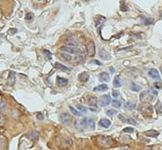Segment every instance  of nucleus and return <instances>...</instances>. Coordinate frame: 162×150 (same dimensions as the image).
Listing matches in <instances>:
<instances>
[{
    "label": "nucleus",
    "instance_id": "obj_14",
    "mask_svg": "<svg viewBox=\"0 0 162 150\" xmlns=\"http://www.w3.org/2000/svg\"><path fill=\"white\" fill-rule=\"evenodd\" d=\"M149 75L153 78V79H159V77H160V75H159V72H158V70H156V69H151L150 70H149Z\"/></svg>",
    "mask_w": 162,
    "mask_h": 150
},
{
    "label": "nucleus",
    "instance_id": "obj_5",
    "mask_svg": "<svg viewBox=\"0 0 162 150\" xmlns=\"http://www.w3.org/2000/svg\"><path fill=\"white\" fill-rule=\"evenodd\" d=\"M87 48V53H88L89 57H93L95 55V44L93 41H90L86 45Z\"/></svg>",
    "mask_w": 162,
    "mask_h": 150
},
{
    "label": "nucleus",
    "instance_id": "obj_4",
    "mask_svg": "<svg viewBox=\"0 0 162 150\" xmlns=\"http://www.w3.org/2000/svg\"><path fill=\"white\" fill-rule=\"evenodd\" d=\"M60 51H61V53H63V54H67V55L73 56L74 54H77V53H78V49L68 47V46H61V47L60 48Z\"/></svg>",
    "mask_w": 162,
    "mask_h": 150
},
{
    "label": "nucleus",
    "instance_id": "obj_32",
    "mask_svg": "<svg viewBox=\"0 0 162 150\" xmlns=\"http://www.w3.org/2000/svg\"><path fill=\"white\" fill-rule=\"evenodd\" d=\"M131 89L132 90V91H135V92H138L139 90H140V86H138L135 83H131Z\"/></svg>",
    "mask_w": 162,
    "mask_h": 150
},
{
    "label": "nucleus",
    "instance_id": "obj_43",
    "mask_svg": "<svg viewBox=\"0 0 162 150\" xmlns=\"http://www.w3.org/2000/svg\"><path fill=\"white\" fill-rule=\"evenodd\" d=\"M125 122H129V123H131V124H136V121L134 120H132V119H126V121Z\"/></svg>",
    "mask_w": 162,
    "mask_h": 150
},
{
    "label": "nucleus",
    "instance_id": "obj_24",
    "mask_svg": "<svg viewBox=\"0 0 162 150\" xmlns=\"http://www.w3.org/2000/svg\"><path fill=\"white\" fill-rule=\"evenodd\" d=\"M114 86L117 87V88H118V87L121 86V79L119 76H116L115 79H114Z\"/></svg>",
    "mask_w": 162,
    "mask_h": 150
},
{
    "label": "nucleus",
    "instance_id": "obj_10",
    "mask_svg": "<svg viewBox=\"0 0 162 150\" xmlns=\"http://www.w3.org/2000/svg\"><path fill=\"white\" fill-rule=\"evenodd\" d=\"M88 104H89L91 108H97V104H98V98L95 97V96L90 97L89 100H88Z\"/></svg>",
    "mask_w": 162,
    "mask_h": 150
},
{
    "label": "nucleus",
    "instance_id": "obj_28",
    "mask_svg": "<svg viewBox=\"0 0 162 150\" xmlns=\"http://www.w3.org/2000/svg\"><path fill=\"white\" fill-rule=\"evenodd\" d=\"M43 54H44V56L46 57V58H48V59H51V58H52V54L48 51V50H46V49H44L43 50Z\"/></svg>",
    "mask_w": 162,
    "mask_h": 150
},
{
    "label": "nucleus",
    "instance_id": "obj_33",
    "mask_svg": "<svg viewBox=\"0 0 162 150\" xmlns=\"http://www.w3.org/2000/svg\"><path fill=\"white\" fill-rule=\"evenodd\" d=\"M117 113V111L115 110V109H108V110L106 111V114H107L108 116H110V117H113V116L116 115Z\"/></svg>",
    "mask_w": 162,
    "mask_h": 150
},
{
    "label": "nucleus",
    "instance_id": "obj_46",
    "mask_svg": "<svg viewBox=\"0 0 162 150\" xmlns=\"http://www.w3.org/2000/svg\"><path fill=\"white\" fill-rule=\"evenodd\" d=\"M112 95H113V96H115V97H117V96H118V92H117V91H113Z\"/></svg>",
    "mask_w": 162,
    "mask_h": 150
},
{
    "label": "nucleus",
    "instance_id": "obj_16",
    "mask_svg": "<svg viewBox=\"0 0 162 150\" xmlns=\"http://www.w3.org/2000/svg\"><path fill=\"white\" fill-rule=\"evenodd\" d=\"M94 92H104L106 90H108V86L106 84H101L98 85L96 87H94Z\"/></svg>",
    "mask_w": 162,
    "mask_h": 150
},
{
    "label": "nucleus",
    "instance_id": "obj_19",
    "mask_svg": "<svg viewBox=\"0 0 162 150\" xmlns=\"http://www.w3.org/2000/svg\"><path fill=\"white\" fill-rule=\"evenodd\" d=\"M54 68L56 70H60L61 71H67V70H69V68H67V67H65L64 65H61V63H59V62H56V63L54 64Z\"/></svg>",
    "mask_w": 162,
    "mask_h": 150
},
{
    "label": "nucleus",
    "instance_id": "obj_39",
    "mask_svg": "<svg viewBox=\"0 0 162 150\" xmlns=\"http://www.w3.org/2000/svg\"><path fill=\"white\" fill-rule=\"evenodd\" d=\"M133 131H134V130H133V128H131V127H127V128H124V129H123V132H124V133H133Z\"/></svg>",
    "mask_w": 162,
    "mask_h": 150
},
{
    "label": "nucleus",
    "instance_id": "obj_6",
    "mask_svg": "<svg viewBox=\"0 0 162 150\" xmlns=\"http://www.w3.org/2000/svg\"><path fill=\"white\" fill-rule=\"evenodd\" d=\"M111 102V98H110V95H104L100 97V100H99V103H100V106L101 107H106L110 104Z\"/></svg>",
    "mask_w": 162,
    "mask_h": 150
},
{
    "label": "nucleus",
    "instance_id": "obj_41",
    "mask_svg": "<svg viewBox=\"0 0 162 150\" xmlns=\"http://www.w3.org/2000/svg\"><path fill=\"white\" fill-rule=\"evenodd\" d=\"M91 63H94V64H96V65H99V66H101V65H103L101 62L100 61H98V60H96V59H93V60H91Z\"/></svg>",
    "mask_w": 162,
    "mask_h": 150
},
{
    "label": "nucleus",
    "instance_id": "obj_31",
    "mask_svg": "<svg viewBox=\"0 0 162 150\" xmlns=\"http://www.w3.org/2000/svg\"><path fill=\"white\" fill-rule=\"evenodd\" d=\"M7 108V102L5 100H2V101H0V112L5 110Z\"/></svg>",
    "mask_w": 162,
    "mask_h": 150
},
{
    "label": "nucleus",
    "instance_id": "obj_38",
    "mask_svg": "<svg viewBox=\"0 0 162 150\" xmlns=\"http://www.w3.org/2000/svg\"><path fill=\"white\" fill-rule=\"evenodd\" d=\"M17 32H18V30L17 29H14V28H10L9 30H8V34H11V35H13V34H15V33H17Z\"/></svg>",
    "mask_w": 162,
    "mask_h": 150
},
{
    "label": "nucleus",
    "instance_id": "obj_2",
    "mask_svg": "<svg viewBox=\"0 0 162 150\" xmlns=\"http://www.w3.org/2000/svg\"><path fill=\"white\" fill-rule=\"evenodd\" d=\"M87 120H88L87 118H84V119H81V120H74V128L79 132H84L86 130L87 126H88Z\"/></svg>",
    "mask_w": 162,
    "mask_h": 150
},
{
    "label": "nucleus",
    "instance_id": "obj_15",
    "mask_svg": "<svg viewBox=\"0 0 162 150\" xmlns=\"http://www.w3.org/2000/svg\"><path fill=\"white\" fill-rule=\"evenodd\" d=\"M16 75H15V72L14 71H10L9 72V75H8V84L9 85H13L15 83V79H16Z\"/></svg>",
    "mask_w": 162,
    "mask_h": 150
},
{
    "label": "nucleus",
    "instance_id": "obj_23",
    "mask_svg": "<svg viewBox=\"0 0 162 150\" xmlns=\"http://www.w3.org/2000/svg\"><path fill=\"white\" fill-rule=\"evenodd\" d=\"M69 108H70V111L72 112V113H73L74 116H78V117H81V116H82V113H80V112H79L78 109H76L74 108H73L72 106H69Z\"/></svg>",
    "mask_w": 162,
    "mask_h": 150
},
{
    "label": "nucleus",
    "instance_id": "obj_17",
    "mask_svg": "<svg viewBox=\"0 0 162 150\" xmlns=\"http://www.w3.org/2000/svg\"><path fill=\"white\" fill-rule=\"evenodd\" d=\"M110 79V76L107 72H102L99 76V80L101 82H108Z\"/></svg>",
    "mask_w": 162,
    "mask_h": 150
},
{
    "label": "nucleus",
    "instance_id": "obj_18",
    "mask_svg": "<svg viewBox=\"0 0 162 150\" xmlns=\"http://www.w3.org/2000/svg\"><path fill=\"white\" fill-rule=\"evenodd\" d=\"M99 55H100V57H101L102 59H105V60H106V59H109V58H110V56H109L108 52H106L104 49H101V50H100Z\"/></svg>",
    "mask_w": 162,
    "mask_h": 150
},
{
    "label": "nucleus",
    "instance_id": "obj_48",
    "mask_svg": "<svg viewBox=\"0 0 162 150\" xmlns=\"http://www.w3.org/2000/svg\"><path fill=\"white\" fill-rule=\"evenodd\" d=\"M148 150H151V149H148Z\"/></svg>",
    "mask_w": 162,
    "mask_h": 150
},
{
    "label": "nucleus",
    "instance_id": "obj_30",
    "mask_svg": "<svg viewBox=\"0 0 162 150\" xmlns=\"http://www.w3.org/2000/svg\"><path fill=\"white\" fill-rule=\"evenodd\" d=\"M155 108H156V110H157V114H161V112H162V110H161V103L159 101H157L156 103Z\"/></svg>",
    "mask_w": 162,
    "mask_h": 150
},
{
    "label": "nucleus",
    "instance_id": "obj_9",
    "mask_svg": "<svg viewBox=\"0 0 162 150\" xmlns=\"http://www.w3.org/2000/svg\"><path fill=\"white\" fill-rule=\"evenodd\" d=\"M60 119H61V122H63L64 124H65V125L69 124L70 121H71V116H70L69 113H67V112H64V113H61Z\"/></svg>",
    "mask_w": 162,
    "mask_h": 150
},
{
    "label": "nucleus",
    "instance_id": "obj_25",
    "mask_svg": "<svg viewBox=\"0 0 162 150\" xmlns=\"http://www.w3.org/2000/svg\"><path fill=\"white\" fill-rule=\"evenodd\" d=\"M120 10H121L122 12H126V11L129 10V7L126 5L125 1H121V2H120Z\"/></svg>",
    "mask_w": 162,
    "mask_h": 150
},
{
    "label": "nucleus",
    "instance_id": "obj_37",
    "mask_svg": "<svg viewBox=\"0 0 162 150\" xmlns=\"http://www.w3.org/2000/svg\"><path fill=\"white\" fill-rule=\"evenodd\" d=\"M5 121H6L5 116L3 114H0V126H1V125H3L5 123Z\"/></svg>",
    "mask_w": 162,
    "mask_h": 150
},
{
    "label": "nucleus",
    "instance_id": "obj_34",
    "mask_svg": "<svg viewBox=\"0 0 162 150\" xmlns=\"http://www.w3.org/2000/svg\"><path fill=\"white\" fill-rule=\"evenodd\" d=\"M77 108H78L79 110V112H80V113H81V112H83V113H86V112H87V108L83 106V105H80V104H78L77 105Z\"/></svg>",
    "mask_w": 162,
    "mask_h": 150
},
{
    "label": "nucleus",
    "instance_id": "obj_22",
    "mask_svg": "<svg viewBox=\"0 0 162 150\" xmlns=\"http://www.w3.org/2000/svg\"><path fill=\"white\" fill-rule=\"evenodd\" d=\"M104 20H105V18H104V16H99V17L96 19V20H95V25H96V27H98L99 25H101L102 23H104Z\"/></svg>",
    "mask_w": 162,
    "mask_h": 150
},
{
    "label": "nucleus",
    "instance_id": "obj_3",
    "mask_svg": "<svg viewBox=\"0 0 162 150\" xmlns=\"http://www.w3.org/2000/svg\"><path fill=\"white\" fill-rule=\"evenodd\" d=\"M140 110L142 112V114H144V115H145L147 117L151 116L152 113H153V108H152V106L150 104H147V103L142 105L140 107Z\"/></svg>",
    "mask_w": 162,
    "mask_h": 150
},
{
    "label": "nucleus",
    "instance_id": "obj_42",
    "mask_svg": "<svg viewBox=\"0 0 162 150\" xmlns=\"http://www.w3.org/2000/svg\"><path fill=\"white\" fill-rule=\"evenodd\" d=\"M36 119L39 120H44V117H43L42 113H37V114H36Z\"/></svg>",
    "mask_w": 162,
    "mask_h": 150
},
{
    "label": "nucleus",
    "instance_id": "obj_8",
    "mask_svg": "<svg viewBox=\"0 0 162 150\" xmlns=\"http://www.w3.org/2000/svg\"><path fill=\"white\" fill-rule=\"evenodd\" d=\"M84 59V55L83 53L80 51V50H78L77 54H74V57H73V62H74V63H80V62H82Z\"/></svg>",
    "mask_w": 162,
    "mask_h": 150
},
{
    "label": "nucleus",
    "instance_id": "obj_29",
    "mask_svg": "<svg viewBox=\"0 0 162 150\" xmlns=\"http://www.w3.org/2000/svg\"><path fill=\"white\" fill-rule=\"evenodd\" d=\"M125 108H128V109H130V110H132V109H134L136 108V105L133 104V103H131V102H127L125 104Z\"/></svg>",
    "mask_w": 162,
    "mask_h": 150
},
{
    "label": "nucleus",
    "instance_id": "obj_49",
    "mask_svg": "<svg viewBox=\"0 0 162 150\" xmlns=\"http://www.w3.org/2000/svg\"><path fill=\"white\" fill-rule=\"evenodd\" d=\"M157 150H160V149H157Z\"/></svg>",
    "mask_w": 162,
    "mask_h": 150
},
{
    "label": "nucleus",
    "instance_id": "obj_44",
    "mask_svg": "<svg viewBox=\"0 0 162 150\" xmlns=\"http://www.w3.org/2000/svg\"><path fill=\"white\" fill-rule=\"evenodd\" d=\"M4 146V139L3 137H0V148H2Z\"/></svg>",
    "mask_w": 162,
    "mask_h": 150
},
{
    "label": "nucleus",
    "instance_id": "obj_40",
    "mask_svg": "<svg viewBox=\"0 0 162 150\" xmlns=\"http://www.w3.org/2000/svg\"><path fill=\"white\" fill-rule=\"evenodd\" d=\"M154 85H155L156 88H157V89H162V83H155Z\"/></svg>",
    "mask_w": 162,
    "mask_h": 150
},
{
    "label": "nucleus",
    "instance_id": "obj_47",
    "mask_svg": "<svg viewBox=\"0 0 162 150\" xmlns=\"http://www.w3.org/2000/svg\"><path fill=\"white\" fill-rule=\"evenodd\" d=\"M110 70H111V72H113V73L115 72V69L113 67H110Z\"/></svg>",
    "mask_w": 162,
    "mask_h": 150
},
{
    "label": "nucleus",
    "instance_id": "obj_20",
    "mask_svg": "<svg viewBox=\"0 0 162 150\" xmlns=\"http://www.w3.org/2000/svg\"><path fill=\"white\" fill-rule=\"evenodd\" d=\"M68 81L64 78H61V77H57V83L59 86H65L67 84Z\"/></svg>",
    "mask_w": 162,
    "mask_h": 150
},
{
    "label": "nucleus",
    "instance_id": "obj_7",
    "mask_svg": "<svg viewBox=\"0 0 162 150\" xmlns=\"http://www.w3.org/2000/svg\"><path fill=\"white\" fill-rule=\"evenodd\" d=\"M65 45L68 47L74 48V47H77L78 45V39L76 38V37L71 36V37H69V38L65 41Z\"/></svg>",
    "mask_w": 162,
    "mask_h": 150
},
{
    "label": "nucleus",
    "instance_id": "obj_26",
    "mask_svg": "<svg viewBox=\"0 0 162 150\" xmlns=\"http://www.w3.org/2000/svg\"><path fill=\"white\" fill-rule=\"evenodd\" d=\"M87 124H88V126L91 128V129H94L95 128V121L93 119H88V120H87Z\"/></svg>",
    "mask_w": 162,
    "mask_h": 150
},
{
    "label": "nucleus",
    "instance_id": "obj_36",
    "mask_svg": "<svg viewBox=\"0 0 162 150\" xmlns=\"http://www.w3.org/2000/svg\"><path fill=\"white\" fill-rule=\"evenodd\" d=\"M112 104H113V106L117 108H119L121 107V102L118 101V100H114V101H112Z\"/></svg>",
    "mask_w": 162,
    "mask_h": 150
},
{
    "label": "nucleus",
    "instance_id": "obj_13",
    "mask_svg": "<svg viewBox=\"0 0 162 150\" xmlns=\"http://www.w3.org/2000/svg\"><path fill=\"white\" fill-rule=\"evenodd\" d=\"M99 125L100 126H102L104 128H109L110 125H111V121L107 119H102L101 120L99 121Z\"/></svg>",
    "mask_w": 162,
    "mask_h": 150
},
{
    "label": "nucleus",
    "instance_id": "obj_35",
    "mask_svg": "<svg viewBox=\"0 0 162 150\" xmlns=\"http://www.w3.org/2000/svg\"><path fill=\"white\" fill-rule=\"evenodd\" d=\"M25 20H26L27 21L33 20H34V14L31 13V12H28V13H26V15H25Z\"/></svg>",
    "mask_w": 162,
    "mask_h": 150
},
{
    "label": "nucleus",
    "instance_id": "obj_11",
    "mask_svg": "<svg viewBox=\"0 0 162 150\" xmlns=\"http://www.w3.org/2000/svg\"><path fill=\"white\" fill-rule=\"evenodd\" d=\"M78 79H79L80 82L86 83L87 81L90 79V74L87 72V71H84V72H82V73H80V74L78 75Z\"/></svg>",
    "mask_w": 162,
    "mask_h": 150
},
{
    "label": "nucleus",
    "instance_id": "obj_45",
    "mask_svg": "<svg viewBox=\"0 0 162 150\" xmlns=\"http://www.w3.org/2000/svg\"><path fill=\"white\" fill-rule=\"evenodd\" d=\"M118 118H119V120H122V121H124V122L126 121V118L124 117L123 115H119V116H118Z\"/></svg>",
    "mask_w": 162,
    "mask_h": 150
},
{
    "label": "nucleus",
    "instance_id": "obj_12",
    "mask_svg": "<svg viewBox=\"0 0 162 150\" xmlns=\"http://www.w3.org/2000/svg\"><path fill=\"white\" fill-rule=\"evenodd\" d=\"M38 133H37L36 131H31L29 132L28 133H26V137L29 139H33V140H36L37 138H38Z\"/></svg>",
    "mask_w": 162,
    "mask_h": 150
},
{
    "label": "nucleus",
    "instance_id": "obj_1",
    "mask_svg": "<svg viewBox=\"0 0 162 150\" xmlns=\"http://www.w3.org/2000/svg\"><path fill=\"white\" fill-rule=\"evenodd\" d=\"M157 91L153 90V89H149L144 93L141 94L140 95V99H141V101L143 102H148V101H151V100L154 99V97L157 95Z\"/></svg>",
    "mask_w": 162,
    "mask_h": 150
},
{
    "label": "nucleus",
    "instance_id": "obj_27",
    "mask_svg": "<svg viewBox=\"0 0 162 150\" xmlns=\"http://www.w3.org/2000/svg\"><path fill=\"white\" fill-rule=\"evenodd\" d=\"M142 19H143V20H142L143 23H144V24H145V25L151 24V23H153V21H154L152 18H146V17H143Z\"/></svg>",
    "mask_w": 162,
    "mask_h": 150
},
{
    "label": "nucleus",
    "instance_id": "obj_21",
    "mask_svg": "<svg viewBox=\"0 0 162 150\" xmlns=\"http://www.w3.org/2000/svg\"><path fill=\"white\" fill-rule=\"evenodd\" d=\"M144 134L147 135V136H151V137H157V136H158L159 133L157 132V131H155V130H150V131L145 132Z\"/></svg>",
    "mask_w": 162,
    "mask_h": 150
},
{
    "label": "nucleus",
    "instance_id": "obj_50",
    "mask_svg": "<svg viewBox=\"0 0 162 150\" xmlns=\"http://www.w3.org/2000/svg\"><path fill=\"white\" fill-rule=\"evenodd\" d=\"M161 70H162V68H161Z\"/></svg>",
    "mask_w": 162,
    "mask_h": 150
}]
</instances>
